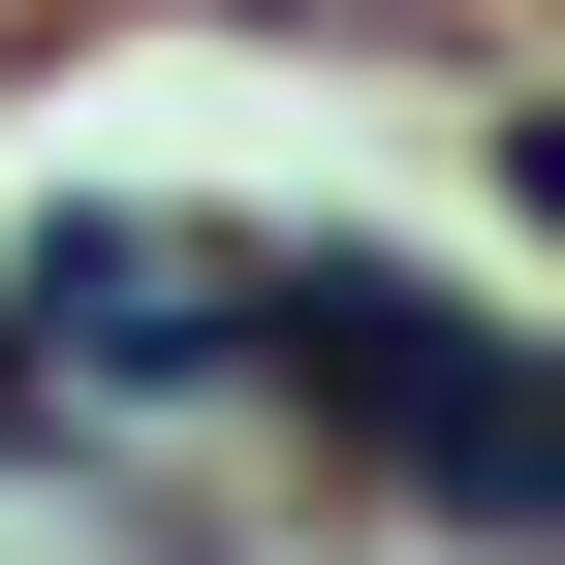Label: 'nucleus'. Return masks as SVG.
Listing matches in <instances>:
<instances>
[{"instance_id": "nucleus-1", "label": "nucleus", "mask_w": 565, "mask_h": 565, "mask_svg": "<svg viewBox=\"0 0 565 565\" xmlns=\"http://www.w3.org/2000/svg\"><path fill=\"white\" fill-rule=\"evenodd\" d=\"M252 282L282 252H221V221H63L0 345H32V377H252Z\"/></svg>"}]
</instances>
